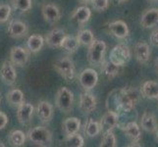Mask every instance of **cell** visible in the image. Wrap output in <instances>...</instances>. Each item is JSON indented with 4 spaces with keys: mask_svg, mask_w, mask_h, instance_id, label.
Segmentation results:
<instances>
[{
    "mask_svg": "<svg viewBox=\"0 0 158 147\" xmlns=\"http://www.w3.org/2000/svg\"><path fill=\"white\" fill-rule=\"evenodd\" d=\"M56 72L67 81H72L76 77L75 63L70 57H62L57 59L53 64Z\"/></svg>",
    "mask_w": 158,
    "mask_h": 147,
    "instance_id": "cell-4",
    "label": "cell"
},
{
    "mask_svg": "<svg viewBox=\"0 0 158 147\" xmlns=\"http://www.w3.org/2000/svg\"><path fill=\"white\" fill-rule=\"evenodd\" d=\"M81 123L80 119L76 117H71L64 120L62 124V129L65 135H71L79 133V130L81 129Z\"/></svg>",
    "mask_w": 158,
    "mask_h": 147,
    "instance_id": "cell-24",
    "label": "cell"
},
{
    "mask_svg": "<svg viewBox=\"0 0 158 147\" xmlns=\"http://www.w3.org/2000/svg\"><path fill=\"white\" fill-rule=\"evenodd\" d=\"M140 94L148 99H158V83L154 80L144 81L140 88Z\"/></svg>",
    "mask_w": 158,
    "mask_h": 147,
    "instance_id": "cell-22",
    "label": "cell"
},
{
    "mask_svg": "<svg viewBox=\"0 0 158 147\" xmlns=\"http://www.w3.org/2000/svg\"><path fill=\"white\" fill-rule=\"evenodd\" d=\"M150 41L152 44L157 45L158 46V30L154 31L150 35Z\"/></svg>",
    "mask_w": 158,
    "mask_h": 147,
    "instance_id": "cell-38",
    "label": "cell"
},
{
    "mask_svg": "<svg viewBox=\"0 0 158 147\" xmlns=\"http://www.w3.org/2000/svg\"><path fill=\"white\" fill-rule=\"evenodd\" d=\"M84 132H85V134L88 137H97V135L101 133L99 122H96V121H94V120L89 119L88 121V123H85Z\"/></svg>",
    "mask_w": 158,
    "mask_h": 147,
    "instance_id": "cell-30",
    "label": "cell"
},
{
    "mask_svg": "<svg viewBox=\"0 0 158 147\" xmlns=\"http://www.w3.org/2000/svg\"><path fill=\"white\" fill-rule=\"evenodd\" d=\"M106 52V44L104 41L94 39L91 44L89 45L88 61L91 66H100L104 61Z\"/></svg>",
    "mask_w": 158,
    "mask_h": 147,
    "instance_id": "cell-3",
    "label": "cell"
},
{
    "mask_svg": "<svg viewBox=\"0 0 158 147\" xmlns=\"http://www.w3.org/2000/svg\"><path fill=\"white\" fill-rule=\"evenodd\" d=\"M101 132H108L113 130L119 125V114L111 110H108L99 121Z\"/></svg>",
    "mask_w": 158,
    "mask_h": 147,
    "instance_id": "cell-9",
    "label": "cell"
},
{
    "mask_svg": "<svg viewBox=\"0 0 158 147\" xmlns=\"http://www.w3.org/2000/svg\"><path fill=\"white\" fill-rule=\"evenodd\" d=\"M0 77L8 85H12L17 80V73L11 61H4L0 68Z\"/></svg>",
    "mask_w": 158,
    "mask_h": 147,
    "instance_id": "cell-14",
    "label": "cell"
},
{
    "mask_svg": "<svg viewBox=\"0 0 158 147\" xmlns=\"http://www.w3.org/2000/svg\"><path fill=\"white\" fill-rule=\"evenodd\" d=\"M99 146L100 147H116L117 146L116 137H115V134H114L113 130H108V132L103 133Z\"/></svg>",
    "mask_w": 158,
    "mask_h": 147,
    "instance_id": "cell-33",
    "label": "cell"
},
{
    "mask_svg": "<svg viewBox=\"0 0 158 147\" xmlns=\"http://www.w3.org/2000/svg\"><path fill=\"white\" fill-rule=\"evenodd\" d=\"M154 69L156 71V73L158 74V58L155 60V62H154Z\"/></svg>",
    "mask_w": 158,
    "mask_h": 147,
    "instance_id": "cell-39",
    "label": "cell"
},
{
    "mask_svg": "<svg viewBox=\"0 0 158 147\" xmlns=\"http://www.w3.org/2000/svg\"><path fill=\"white\" fill-rule=\"evenodd\" d=\"M62 143L64 146L69 147H83L85 145V140L84 137L79 134V133H77L71 135H66Z\"/></svg>",
    "mask_w": 158,
    "mask_h": 147,
    "instance_id": "cell-31",
    "label": "cell"
},
{
    "mask_svg": "<svg viewBox=\"0 0 158 147\" xmlns=\"http://www.w3.org/2000/svg\"><path fill=\"white\" fill-rule=\"evenodd\" d=\"M140 127L145 132L154 133L158 129V122L154 114H152L149 111H144L143 116L140 118Z\"/></svg>",
    "mask_w": 158,
    "mask_h": 147,
    "instance_id": "cell-17",
    "label": "cell"
},
{
    "mask_svg": "<svg viewBox=\"0 0 158 147\" xmlns=\"http://www.w3.org/2000/svg\"><path fill=\"white\" fill-rule=\"evenodd\" d=\"M140 94L135 88H126L113 90L108 95L106 107L108 110L114 112L130 113L132 112L139 101Z\"/></svg>",
    "mask_w": 158,
    "mask_h": 147,
    "instance_id": "cell-1",
    "label": "cell"
},
{
    "mask_svg": "<svg viewBox=\"0 0 158 147\" xmlns=\"http://www.w3.org/2000/svg\"><path fill=\"white\" fill-rule=\"evenodd\" d=\"M8 116L4 112L0 111V129H3L6 128L8 124Z\"/></svg>",
    "mask_w": 158,
    "mask_h": 147,
    "instance_id": "cell-37",
    "label": "cell"
},
{
    "mask_svg": "<svg viewBox=\"0 0 158 147\" xmlns=\"http://www.w3.org/2000/svg\"><path fill=\"white\" fill-rule=\"evenodd\" d=\"M122 129H124L125 134L127 135L128 138L131 139L132 142H139L141 139V130L139 126L135 122H129Z\"/></svg>",
    "mask_w": 158,
    "mask_h": 147,
    "instance_id": "cell-23",
    "label": "cell"
},
{
    "mask_svg": "<svg viewBox=\"0 0 158 147\" xmlns=\"http://www.w3.org/2000/svg\"><path fill=\"white\" fill-rule=\"evenodd\" d=\"M149 1H156V0H149Z\"/></svg>",
    "mask_w": 158,
    "mask_h": 147,
    "instance_id": "cell-45",
    "label": "cell"
},
{
    "mask_svg": "<svg viewBox=\"0 0 158 147\" xmlns=\"http://www.w3.org/2000/svg\"><path fill=\"white\" fill-rule=\"evenodd\" d=\"M44 44V39L40 35H31L27 41V46L30 52L37 53Z\"/></svg>",
    "mask_w": 158,
    "mask_h": 147,
    "instance_id": "cell-27",
    "label": "cell"
},
{
    "mask_svg": "<svg viewBox=\"0 0 158 147\" xmlns=\"http://www.w3.org/2000/svg\"><path fill=\"white\" fill-rule=\"evenodd\" d=\"M35 108L31 103L28 102H23L20 106L17 107V119L18 122L26 126L31 123L32 115H34Z\"/></svg>",
    "mask_w": 158,
    "mask_h": 147,
    "instance_id": "cell-13",
    "label": "cell"
},
{
    "mask_svg": "<svg viewBox=\"0 0 158 147\" xmlns=\"http://www.w3.org/2000/svg\"><path fill=\"white\" fill-rule=\"evenodd\" d=\"M91 16V11L86 6H81L76 9L74 12L71 14V19L76 21L79 26H84L89 22Z\"/></svg>",
    "mask_w": 158,
    "mask_h": 147,
    "instance_id": "cell-21",
    "label": "cell"
},
{
    "mask_svg": "<svg viewBox=\"0 0 158 147\" xmlns=\"http://www.w3.org/2000/svg\"><path fill=\"white\" fill-rule=\"evenodd\" d=\"M80 43L77 39V37L71 36V35H65L61 42V48H63L65 51H67L68 53H75L79 49Z\"/></svg>",
    "mask_w": 158,
    "mask_h": 147,
    "instance_id": "cell-29",
    "label": "cell"
},
{
    "mask_svg": "<svg viewBox=\"0 0 158 147\" xmlns=\"http://www.w3.org/2000/svg\"><path fill=\"white\" fill-rule=\"evenodd\" d=\"M11 7L8 4H0V24L6 23L11 15Z\"/></svg>",
    "mask_w": 158,
    "mask_h": 147,
    "instance_id": "cell-36",
    "label": "cell"
},
{
    "mask_svg": "<svg viewBox=\"0 0 158 147\" xmlns=\"http://www.w3.org/2000/svg\"><path fill=\"white\" fill-rule=\"evenodd\" d=\"M0 146H2V147H4L5 145H4V143H3V141L2 140H0Z\"/></svg>",
    "mask_w": 158,
    "mask_h": 147,
    "instance_id": "cell-43",
    "label": "cell"
},
{
    "mask_svg": "<svg viewBox=\"0 0 158 147\" xmlns=\"http://www.w3.org/2000/svg\"><path fill=\"white\" fill-rule=\"evenodd\" d=\"M131 50L129 46L126 44H118L112 48V50L109 54V61H111L113 64L117 65L119 67H123L131 60Z\"/></svg>",
    "mask_w": 158,
    "mask_h": 147,
    "instance_id": "cell-6",
    "label": "cell"
},
{
    "mask_svg": "<svg viewBox=\"0 0 158 147\" xmlns=\"http://www.w3.org/2000/svg\"><path fill=\"white\" fill-rule=\"evenodd\" d=\"M0 102H1V93H0Z\"/></svg>",
    "mask_w": 158,
    "mask_h": 147,
    "instance_id": "cell-44",
    "label": "cell"
},
{
    "mask_svg": "<svg viewBox=\"0 0 158 147\" xmlns=\"http://www.w3.org/2000/svg\"><path fill=\"white\" fill-rule=\"evenodd\" d=\"M90 3L96 12H103L109 7V0H91Z\"/></svg>",
    "mask_w": 158,
    "mask_h": 147,
    "instance_id": "cell-35",
    "label": "cell"
},
{
    "mask_svg": "<svg viewBox=\"0 0 158 147\" xmlns=\"http://www.w3.org/2000/svg\"><path fill=\"white\" fill-rule=\"evenodd\" d=\"M6 99L11 106L18 107L24 102V99H25L24 92L19 88L11 89L6 94Z\"/></svg>",
    "mask_w": 158,
    "mask_h": 147,
    "instance_id": "cell-25",
    "label": "cell"
},
{
    "mask_svg": "<svg viewBox=\"0 0 158 147\" xmlns=\"http://www.w3.org/2000/svg\"><path fill=\"white\" fill-rule=\"evenodd\" d=\"M29 32V28L26 23L20 20H13L10 22L8 27V35L12 39H22Z\"/></svg>",
    "mask_w": 158,
    "mask_h": 147,
    "instance_id": "cell-12",
    "label": "cell"
},
{
    "mask_svg": "<svg viewBox=\"0 0 158 147\" xmlns=\"http://www.w3.org/2000/svg\"><path fill=\"white\" fill-rule=\"evenodd\" d=\"M56 107L64 114H68L73 110L74 93L68 88H59L55 96Z\"/></svg>",
    "mask_w": 158,
    "mask_h": 147,
    "instance_id": "cell-5",
    "label": "cell"
},
{
    "mask_svg": "<svg viewBox=\"0 0 158 147\" xmlns=\"http://www.w3.org/2000/svg\"><path fill=\"white\" fill-rule=\"evenodd\" d=\"M108 31L113 36H115L116 39H127L130 35L128 25L122 20L111 22V23L108 25Z\"/></svg>",
    "mask_w": 158,
    "mask_h": 147,
    "instance_id": "cell-10",
    "label": "cell"
},
{
    "mask_svg": "<svg viewBox=\"0 0 158 147\" xmlns=\"http://www.w3.org/2000/svg\"><path fill=\"white\" fill-rule=\"evenodd\" d=\"M65 35H66V32H65L64 30L56 28V29L51 30L48 32L44 39V41L49 47H52V48L60 47Z\"/></svg>",
    "mask_w": 158,
    "mask_h": 147,
    "instance_id": "cell-20",
    "label": "cell"
},
{
    "mask_svg": "<svg viewBox=\"0 0 158 147\" xmlns=\"http://www.w3.org/2000/svg\"><path fill=\"white\" fill-rule=\"evenodd\" d=\"M101 73L105 76L107 79H113L117 77L120 73V67L113 64L111 61H103L101 64Z\"/></svg>",
    "mask_w": 158,
    "mask_h": 147,
    "instance_id": "cell-28",
    "label": "cell"
},
{
    "mask_svg": "<svg viewBox=\"0 0 158 147\" xmlns=\"http://www.w3.org/2000/svg\"><path fill=\"white\" fill-rule=\"evenodd\" d=\"M76 37H77L80 45L89 46V44H91L92 41L94 40V32H92L90 30H81L78 32V35Z\"/></svg>",
    "mask_w": 158,
    "mask_h": 147,
    "instance_id": "cell-32",
    "label": "cell"
},
{
    "mask_svg": "<svg viewBox=\"0 0 158 147\" xmlns=\"http://www.w3.org/2000/svg\"><path fill=\"white\" fill-rule=\"evenodd\" d=\"M13 7L20 12H28L32 7L31 0H11Z\"/></svg>",
    "mask_w": 158,
    "mask_h": 147,
    "instance_id": "cell-34",
    "label": "cell"
},
{
    "mask_svg": "<svg viewBox=\"0 0 158 147\" xmlns=\"http://www.w3.org/2000/svg\"><path fill=\"white\" fill-rule=\"evenodd\" d=\"M80 109L85 114H90L94 112L97 106L96 97L89 91H85L80 96Z\"/></svg>",
    "mask_w": 158,
    "mask_h": 147,
    "instance_id": "cell-11",
    "label": "cell"
},
{
    "mask_svg": "<svg viewBox=\"0 0 158 147\" xmlns=\"http://www.w3.org/2000/svg\"><path fill=\"white\" fill-rule=\"evenodd\" d=\"M41 14L44 21H46L47 23H50V24L57 23L60 20V18H61V12H60L59 8L56 5L51 4V3L42 5Z\"/></svg>",
    "mask_w": 158,
    "mask_h": 147,
    "instance_id": "cell-15",
    "label": "cell"
},
{
    "mask_svg": "<svg viewBox=\"0 0 158 147\" xmlns=\"http://www.w3.org/2000/svg\"><path fill=\"white\" fill-rule=\"evenodd\" d=\"M37 116L43 124H48L53 117V107L48 101H40L36 107Z\"/></svg>",
    "mask_w": 158,
    "mask_h": 147,
    "instance_id": "cell-19",
    "label": "cell"
},
{
    "mask_svg": "<svg viewBox=\"0 0 158 147\" xmlns=\"http://www.w3.org/2000/svg\"><path fill=\"white\" fill-rule=\"evenodd\" d=\"M30 50L28 48L22 46H14L10 51V60L13 65L19 67H23L29 62Z\"/></svg>",
    "mask_w": 158,
    "mask_h": 147,
    "instance_id": "cell-8",
    "label": "cell"
},
{
    "mask_svg": "<svg viewBox=\"0 0 158 147\" xmlns=\"http://www.w3.org/2000/svg\"><path fill=\"white\" fill-rule=\"evenodd\" d=\"M140 25L144 29H152L158 25V8H150L141 15Z\"/></svg>",
    "mask_w": 158,
    "mask_h": 147,
    "instance_id": "cell-18",
    "label": "cell"
},
{
    "mask_svg": "<svg viewBox=\"0 0 158 147\" xmlns=\"http://www.w3.org/2000/svg\"><path fill=\"white\" fill-rule=\"evenodd\" d=\"M91 0H79V2L81 3V4H89L90 3Z\"/></svg>",
    "mask_w": 158,
    "mask_h": 147,
    "instance_id": "cell-40",
    "label": "cell"
},
{
    "mask_svg": "<svg viewBox=\"0 0 158 147\" xmlns=\"http://www.w3.org/2000/svg\"><path fill=\"white\" fill-rule=\"evenodd\" d=\"M27 137L31 141L37 146H50L52 143V133L49 130V129L46 127H35L31 129Z\"/></svg>",
    "mask_w": 158,
    "mask_h": 147,
    "instance_id": "cell-2",
    "label": "cell"
},
{
    "mask_svg": "<svg viewBox=\"0 0 158 147\" xmlns=\"http://www.w3.org/2000/svg\"><path fill=\"white\" fill-rule=\"evenodd\" d=\"M134 53L137 61L139 64H146L150 59V47L146 42L139 41L135 43Z\"/></svg>",
    "mask_w": 158,
    "mask_h": 147,
    "instance_id": "cell-16",
    "label": "cell"
},
{
    "mask_svg": "<svg viewBox=\"0 0 158 147\" xmlns=\"http://www.w3.org/2000/svg\"><path fill=\"white\" fill-rule=\"evenodd\" d=\"M27 135L20 129H14L11 130L8 135V142L11 146L14 147H20L23 146L26 142Z\"/></svg>",
    "mask_w": 158,
    "mask_h": 147,
    "instance_id": "cell-26",
    "label": "cell"
},
{
    "mask_svg": "<svg viewBox=\"0 0 158 147\" xmlns=\"http://www.w3.org/2000/svg\"><path fill=\"white\" fill-rule=\"evenodd\" d=\"M154 133H155V135H156V139L158 140V129H156V132H155Z\"/></svg>",
    "mask_w": 158,
    "mask_h": 147,
    "instance_id": "cell-42",
    "label": "cell"
},
{
    "mask_svg": "<svg viewBox=\"0 0 158 147\" xmlns=\"http://www.w3.org/2000/svg\"><path fill=\"white\" fill-rule=\"evenodd\" d=\"M116 1L120 4H122V3H125V2H127L128 0H116Z\"/></svg>",
    "mask_w": 158,
    "mask_h": 147,
    "instance_id": "cell-41",
    "label": "cell"
},
{
    "mask_svg": "<svg viewBox=\"0 0 158 147\" xmlns=\"http://www.w3.org/2000/svg\"><path fill=\"white\" fill-rule=\"evenodd\" d=\"M97 81H98V75L94 69H85L79 76V83L85 91H89L94 88Z\"/></svg>",
    "mask_w": 158,
    "mask_h": 147,
    "instance_id": "cell-7",
    "label": "cell"
}]
</instances>
